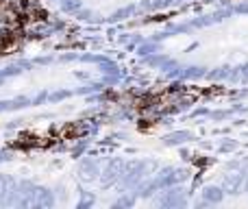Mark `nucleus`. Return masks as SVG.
<instances>
[{"label": "nucleus", "mask_w": 248, "mask_h": 209, "mask_svg": "<svg viewBox=\"0 0 248 209\" xmlns=\"http://www.w3.org/2000/svg\"><path fill=\"white\" fill-rule=\"evenodd\" d=\"M111 65L94 55H50L0 68V113L90 96L111 83Z\"/></svg>", "instance_id": "f257e3e1"}]
</instances>
